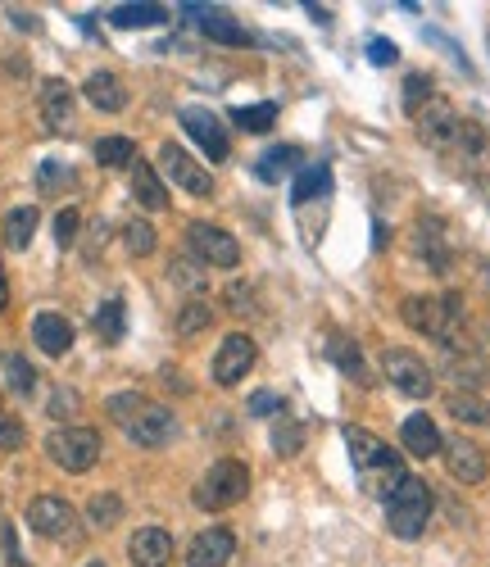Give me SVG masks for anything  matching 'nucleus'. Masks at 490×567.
Wrapping results in <instances>:
<instances>
[{"mask_svg":"<svg viewBox=\"0 0 490 567\" xmlns=\"http://www.w3.org/2000/svg\"><path fill=\"white\" fill-rule=\"evenodd\" d=\"M345 450H350V463H354V472H359V481L382 499H391L395 490H400V481L409 477V472H404V459L386 440H377L373 431L345 427Z\"/></svg>","mask_w":490,"mask_h":567,"instance_id":"f257e3e1","label":"nucleus"},{"mask_svg":"<svg viewBox=\"0 0 490 567\" xmlns=\"http://www.w3.org/2000/svg\"><path fill=\"white\" fill-rule=\"evenodd\" d=\"M400 318L409 332L432 336L441 345H459L463 332V300L459 295H409L400 304Z\"/></svg>","mask_w":490,"mask_h":567,"instance_id":"f03ea898","label":"nucleus"},{"mask_svg":"<svg viewBox=\"0 0 490 567\" xmlns=\"http://www.w3.org/2000/svg\"><path fill=\"white\" fill-rule=\"evenodd\" d=\"M432 522V486L422 477H404L400 490L386 499V531L395 540H418Z\"/></svg>","mask_w":490,"mask_h":567,"instance_id":"7ed1b4c3","label":"nucleus"},{"mask_svg":"<svg viewBox=\"0 0 490 567\" xmlns=\"http://www.w3.org/2000/svg\"><path fill=\"white\" fill-rule=\"evenodd\" d=\"M245 495H250V468H245L241 459H218L214 468L200 477V486L191 490L196 509H205V513L232 509V504H241Z\"/></svg>","mask_w":490,"mask_h":567,"instance_id":"20e7f679","label":"nucleus"},{"mask_svg":"<svg viewBox=\"0 0 490 567\" xmlns=\"http://www.w3.org/2000/svg\"><path fill=\"white\" fill-rule=\"evenodd\" d=\"M46 454H50V463H59L64 472L82 477V472H91L100 459V436L91 427H59L46 436Z\"/></svg>","mask_w":490,"mask_h":567,"instance_id":"39448f33","label":"nucleus"},{"mask_svg":"<svg viewBox=\"0 0 490 567\" xmlns=\"http://www.w3.org/2000/svg\"><path fill=\"white\" fill-rule=\"evenodd\" d=\"M382 377H386V382H391L400 395H409V400H427V395L436 391L432 368H427V363H422L413 350H400V345L382 350Z\"/></svg>","mask_w":490,"mask_h":567,"instance_id":"423d86ee","label":"nucleus"},{"mask_svg":"<svg viewBox=\"0 0 490 567\" xmlns=\"http://www.w3.org/2000/svg\"><path fill=\"white\" fill-rule=\"evenodd\" d=\"M28 527L41 540H73L78 536V509L59 495H37L28 504Z\"/></svg>","mask_w":490,"mask_h":567,"instance_id":"0eeeda50","label":"nucleus"},{"mask_svg":"<svg viewBox=\"0 0 490 567\" xmlns=\"http://www.w3.org/2000/svg\"><path fill=\"white\" fill-rule=\"evenodd\" d=\"M159 168H164L168 182L182 186L187 196H200V200L214 196V177L205 173V164H200V159H191L187 150L177 146V141H164V146H159Z\"/></svg>","mask_w":490,"mask_h":567,"instance_id":"6e6552de","label":"nucleus"},{"mask_svg":"<svg viewBox=\"0 0 490 567\" xmlns=\"http://www.w3.org/2000/svg\"><path fill=\"white\" fill-rule=\"evenodd\" d=\"M187 245L196 250V259L205 268H236L241 264V245H236V236L223 232L218 223H191Z\"/></svg>","mask_w":490,"mask_h":567,"instance_id":"1a4fd4ad","label":"nucleus"},{"mask_svg":"<svg viewBox=\"0 0 490 567\" xmlns=\"http://www.w3.org/2000/svg\"><path fill=\"white\" fill-rule=\"evenodd\" d=\"M441 459H445V472H450L459 486H481V481L490 477L486 450H481L477 440H468V436H450V440H445Z\"/></svg>","mask_w":490,"mask_h":567,"instance_id":"9d476101","label":"nucleus"},{"mask_svg":"<svg viewBox=\"0 0 490 567\" xmlns=\"http://www.w3.org/2000/svg\"><path fill=\"white\" fill-rule=\"evenodd\" d=\"M255 359H259V350H255V341H250V336H245V332H227L223 345H218V354H214V368H209V377H214L218 386H236L245 372L255 368Z\"/></svg>","mask_w":490,"mask_h":567,"instance_id":"9b49d317","label":"nucleus"},{"mask_svg":"<svg viewBox=\"0 0 490 567\" xmlns=\"http://www.w3.org/2000/svg\"><path fill=\"white\" fill-rule=\"evenodd\" d=\"M182 128H187V137L196 141V146L205 150V159H214V164H223V159L232 155V141H227V128L218 123V114H209V109L187 105V109H182Z\"/></svg>","mask_w":490,"mask_h":567,"instance_id":"f8f14e48","label":"nucleus"},{"mask_svg":"<svg viewBox=\"0 0 490 567\" xmlns=\"http://www.w3.org/2000/svg\"><path fill=\"white\" fill-rule=\"evenodd\" d=\"M413 123H418V137L427 141V146H436V150H450L454 141H459V123H463V118L454 114V105H450V100H441V96H436L432 105H422L418 114H413Z\"/></svg>","mask_w":490,"mask_h":567,"instance_id":"ddd939ff","label":"nucleus"},{"mask_svg":"<svg viewBox=\"0 0 490 567\" xmlns=\"http://www.w3.org/2000/svg\"><path fill=\"white\" fill-rule=\"evenodd\" d=\"M123 431H128V440L132 445H141V450H159V445H168V436L177 431V422H173V413H168L164 404H146V409H141Z\"/></svg>","mask_w":490,"mask_h":567,"instance_id":"4468645a","label":"nucleus"},{"mask_svg":"<svg viewBox=\"0 0 490 567\" xmlns=\"http://www.w3.org/2000/svg\"><path fill=\"white\" fill-rule=\"evenodd\" d=\"M41 123H46L50 132H69L73 128V87L64 78H46L41 82Z\"/></svg>","mask_w":490,"mask_h":567,"instance_id":"2eb2a0df","label":"nucleus"},{"mask_svg":"<svg viewBox=\"0 0 490 567\" xmlns=\"http://www.w3.org/2000/svg\"><path fill=\"white\" fill-rule=\"evenodd\" d=\"M128 558H132V567H168V563H173V536H168L164 527L132 531Z\"/></svg>","mask_w":490,"mask_h":567,"instance_id":"dca6fc26","label":"nucleus"},{"mask_svg":"<svg viewBox=\"0 0 490 567\" xmlns=\"http://www.w3.org/2000/svg\"><path fill=\"white\" fill-rule=\"evenodd\" d=\"M232 554H236V536L227 527H209V531H200L196 540H191V549H187V563L191 567H227L232 563Z\"/></svg>","mask_w":490,"mask_h":567,"instance_id":"f3484780","label":"nucleus"},{"mask_svg":"<svg viewBox=\"0 0 490 567\" xmlns=\"http://www.w3.org/2000/svg\"><path fill=\"white\" fill-rule=\"evenodd\" d=\"M32 341H37L41 354L59 359V354L73 350V323L64 313H37V318H32Z\"/></svg>","mask_w":490,"mask_h":567,"instance_id":"a211bd4d","label":"nucleus"},{"mask_svg":"<svg viewBox=\"0 0 490 567\" xmlns=\"http://www.w3.org/2000/svg\"><path fill=\"white\" fill-rule=\"evenodd\" d=\"M400 440H404V450H409L413 459H436V454H441V445H445L441 427H436L427 413H413V418H404Z\"/></svg>","mask_w":490,"mask_h":567,"instance_id":"6ab92c4d","label":"nucleus"},{"mask_svg":"<svg viewBox=\"0 0 490 567\" xmlns=\"http://www.w3.org/2000/svg\"><path fill=\"white\" fill-rule=\"evenodd\" d=\"M82 96L91 100V105L100 109V114H118V109L128 105V91H123V82H118V73L109 69H96L87 82H82Z\"/></svg>","mask_w":490,"mask_h":567,"instance_id":"aec40b11","label":"nucleus"},{"mask_svg":"<svg viewBox=\"0 0 490 567\" xmlns=\"http://www.w3.org/2000/svg\"><path fill=\"white\" fill-rule=\"evenodd\" d=\"M132 200H137L141 209H150V214L168 209V186L159 182L155 164H146V159H137V164H132Z\"/></svg>","mask_w":490,"mask_h":567,"instance_id":"412c9836","label":"nucleus"},{"mask_svg":"<svg viewBox=\"0 0 490 567\" xmlns=\"http://www.w3.org/2000/svg\"><path fill=\"white\" fill-rule=\"evenodd\" d=\"M187 14H196L200 32H205L209 41H223V46H245V41H250V32H245L236 19H227L223 10H200V5H187Z\"/></svg>","mask_w":490,"mask_h":567,"instance_id":"4be33fe9","label":"nucleus"},{"mask_svg":"<svg viewBox=\"0 0 490 567\" xmlns=\"http://www.w3.org/2000/svg\"><path fill=\"white\" fill-rule=\"evenodd\" d=\"M327 354H332V363L350 377L354 386H373V372H368V363H363L359 341H350V336H332V341H327Z\"/></svg>","mask_w":490,"mask_h":567,"instance_id":"5701e85b","label":"nucleus"},{"mask_svg":"<svg viewBox=\"0 0 490 567\" xmlns=\"http://www.w3.org/2000/svg\"><path fill=\"white\" fill-rule=\"evenodd\" d=\"M105 19L114 23V28H164L168 10L164 5H150V0H132V5H114Z\"/></svg>","mask_w":490,"mask_h":567,"instance_id":"b1692460","label":"nucleus"},{"mask_svg":"<svg viewBox=\"0 0 490 567\" xmlns=\"http://www.w3.org/2000/svg\"><path fill=\"white\" fill-rule=\"evenodd\" d=\"M413 250L432 264V273H445V268H450V250H445V236H441V227L436 223H418V232H413Z\"/></svg>","mask_w":490,"mask_h":567,"instance_id":"393cba45","label":"nucleus"},{"mask_svg":"<svg viewBox=\"0 0 490 567\" xmlns=\"http://www.w3.org/2000/svg\"><path fill=\"white\" fill-rule=\"evenodd\" d=\"M37 223H41L37 205L10 209V214H5V245H10V250H28V245H32V232H37Z\"/></svg>","mask_w":490,"mask_h":567,"instance_id":"a878e982","label":"nucleus"},{"mask_svg":"<svg viewBox=\"0 0 490 567\" xmlns=\"http://www.w3.org/2000/svg\"><path fill=\"white\" fill-rule=\"evenodd\" d=\"M445 409H450L454 422H468V427H486L490 422V404L481 400V395H472V391H450Z\"/></svg>","mask_w":490,"mask_h":567,"instance_id":"bb28decb","label":"nucleus"},{"mask_svg":"<svg viewBox=\"0 0 490 567\" xmlns=\"http://www.w3.org/2000/svg\"><path fill=\"white\" fill-rule=\"evenodd\" d=\"M209 323H214V309H209L205 295H196V300H187L182 309H177V336H182V341L209 332Z\"/></svg>","mask_w":490,"mask_h":567,"instance_id":"cd10ccee","label":"nucleus"},{"mask_svg":"<svg viewBox=\"0 0 490 567\" xmlns=\"http://www.w3.org/2000/svg\"><path fill=\"white\" fill-rule=\"evenodd\" d=\"M91 155H96L100 168H132L137 164V146H132V137H100Z\"/></svg>","mask_w":490,"mask_h":567,"instance_id":"c85d7f7f","label":"nucleus"},{"mask_svg":"<svg viewBox=\"0 0 490 567\" xmlns=\"http://www.w3.org/2000/svg\"><path fill=\"white\" fill-rule=\"evenodd\" d=\"M123 323H128V309H123V300H105L96 309V318H91V327H96V336L105 345L123 341Z\"/></svg>","mask_w":490,"mask_h":567,"instance_id":"c756f323","label":"nucleus"},{"mask_svg":"<svg viewBox=\"0 0 490 567\" xmlns=\"http://www.w3.org/2000/svg\"><path fill=\"white\" fill-rule=\"evenodd\" d=\"M327 191H332V168L327 164H314V168H304L300 177H295V205H309V200H323Z\"/></svg>","mask_w":490,"mask_h":567,"instance_id":"7c9ffc66","label":"nucleus"},{"mask_svg":"<svg viewBox=\"0 0 490 567\" xmlns=\"http://www.w3.org/2000/svg\"><path fill=\"white\" fill-rule=\"evenodd\" d=\"M232 123L241 132H255V137H259V132H268L277 123V105H273V100H259V105H236Z\"/></svg>","mask_w":490,"mask_h":567,"instance_id":"2f4dec72","label":"nucleus"},{"mask_svg":"<svg viewBox=\"0 0 490 567\" xmlns=\"http://www.w3.org/2000/svg\"><path fill=\"white\" fill-rule=\"evenodd\" d=\"M304 440H309V427L295 418H277L273 427V454H282V459H295V454L304 450Z\"/></svg>","mask_w":490,"mask_h":567,"instance_id":"473e14b6","label":"nucleus"},{"mask_svg":"<svg viewBox=\"0 0 490 567\" xmlns=\"http://www.w3.org/2000/svg\"><path fill=\"white\" fill-rule=\"evenodd\" d=\"M87 522L100 531H109L114 522H123V499L114 495V490H100V495L87 499Z\"/></svg>","mask_w":490,"mask_h":567,"instance_id":"72a5a7b5","label":"nucleus"},{"mask_svg":"<svg viewBox=\"0 0 490 567\" xmlns=\"http://www.w3.org/2000/svg\"><path fill=\"white\" fill-rule=\"evenodd\" d=\"M295 164H300V150H295V146H277V150H268V155L255 164V177H259V182H277V177H286Z\"/></svg>","mask_w":490,"mask_h":567,"instance_id":"f704fd0d","label":"nucleus"},{"mask_svg":"<svg viewBox=\"0 0 490 567\" xmlns=\"http://www.w3.org/2000/svg\"><path fill=\"white\" fill-rule=\"evenodd\" d=\"M0 372H5L10 391H19V395H28L37 386V372H32V363L23 354H0Z\"/></svg>","mask_w":490,"mask_h":567,"instance_id":"c9c22d12","label":"nucleus"},{"mask_svg":"<svg viewBox=\"0 0 490 567\" xmlns=\"http://www.w3.org/2000/svg\"><path fill=\"white\" fill-rule=\"evenodd\" d=\"M123 245H128V255H137V259H146V255H155V245H159V236H155V227L146 223V218H132L128 227H123Z\"/></svg>","mask_w":490,"mask_h":567,"instance_id":"e433bc0d","label":"nucleus"},{"mask_svg":"<svg viewBox=\"0 0 490 567\" xmlns=\"http://www.w3.org/2000/svg\"><path fill=\"white\" fill-rule=\"evenodd\" d=\"M146 404H150V400H146L141 391H118V395H109V400H105V413L118 422V427H128V422L137 418Z\"/></svg>","mask_w":490,"mask_h":567,"instance_id":"4c0bfd02","label":"nucleus"},{"mask_svg":"<svg viewBox=\"0 0 490 567\" xmlns=\"http://www.w3.org/2000/svg\"><path fill=\"white\" fill-rule=\"evenodd\" d=\"M445 368H450V377L463 386V391H472V386H486V382H490L486 363H481V359H472V354H463V359H450V363H445Z\"/></svg>","mask_w":490,"mask_h":567,"instance_id":"58836bf2","label":"nucleus"},{"mask_svg":"<svg viewBox=\"0 0 490 567\" xmlns=\"http://www.w3.org/2000/svg\"><path fill=\"white\" fill-rule=\"evenodd\" d=\"M436 100V91H432V78H427V73H409V78H404V114H418L422 105H432Z\"/></svg>","mask_w":490,"mask_h":567,"instance_id":"ea45409f","label":"nucleus"},{"mask_svg":"<svg viewBox=\"0 0 490 567\" xmlns=\"http://www.w3.org/2000/svg\"><path fill=\"white\" fill-rule=\"evenodd\" d=\"M23 445H28V431H23V422L14 418L10 409H5V400H0V450H5V454H19Z\"/></svg>","mask_w":490,"mask_h":567,"instance_id":"a19ab883","label":"nucleus"},{"mask_svg":"<svg viewBox=\"0 0 490 567\" xmlns=\"http://www.w3.org/2000/svg\"><path fill=\"white\" fill-rule=\"evenodd\" d=\"M223 300H227V309L232 313H259V304H255V286L250 282H227V291H223Z\"/></svg>","mask_w":490,"mask_h":567,"instance_id":"79ce46f5","label":"nucleus"},{"mask_svg":"<svg viewBox=\"0 0 490 567\" xmlns=\"http://www.w3.org/2000/svg\"><path fill=\"white\" fill-rule=\"evenodd\" d=\"M78 227H82L78 209H59V214H55V245H59V250H69V245L78 241Z\"/></svg>","mask_w":490,"mask_h":567,"instance_id":"37998d69","label":"nucleus"},{"mask_svg":"<svg viewBox=\"0 0 490 567\" xmlns=\"http://www.w3.org/2000/svg\"><path fill=\"white\" fill-rule=\"evenodd\" d=\"M277 409H282L277 391H255V395H250V404H245V413H250V418H273Z\"/></svg>","mask_w":490,"mask_h":567,"instance_id":"c03bdc74","label":"nucleus"},{"mask_svg":"<svg viewBox=\"0 0 490 567\" xmlns=\"http://www.w3.org/2000/svg\"><path fill=\"white\" fill-rule=\"evenodd\" d=\"M368 59H373L377 69H382V64H395V59H400V46H395L391 37H373L368 41Z\"/></svg>","mask_w":490,"mask_h":567,"instance_id":"a18cd8bd","label":"nucleus"},{"mask_svg":"<svg viewBox=\"0 0 490 567\" xmlns=\"http://www.w3.org/2000/svg\"><path fill=\"white\" fill-rule=\"evenodd\" d=\"M0 545H5V558H10L14 567H23V549H19V531H14V522L5 518V527H0Z\"/></svg>","mask_w":490,"mask_h":567,"instance_id":"49530a36","label":"nucleus"},{"mask_svg":"<svg viewBox=\"0 0 490 567\" xmlns=\"http://www.w3.org/2000/svg\"><path fill=\"white\" fill-rule=\"evenodd\" d=\"M173 277L182 286H191V291H200V286H205V273H200L196 264H187V259H177V264H173Z\"/></svg>","mask_w":490,"mask_h":567,"instance_id":"de8ad7c7","label":"nucleus"},{"mask_svg":"<svg viewBox=\"0 0 490 567\" xmlns=\"http://www.w3.org/2000/svg\"><path fill=\"white\" fill-rule=\"evenodd\" d=\"M73 409H78V395L55 391V400H50V418H73Z\"/></svg>","mask_w":490,"mask_h":567,"instance_id":"09e8293b","label":"nucleus"},{"mask_svg":"<svg viewBox=\"0 0 490 567\" xmlns=\"http://www.w3.org/2000/svg\"><path fill=\"white\" fill-rule=\"evenodd\" d=\"M459 141H463V146L472 150V155H477V150L486 146V132H481L477 123H468V118H463V123H459Z\"/></svg>","mask_w":490,"mask_h":567,"instance_id":"8fccbe9b","label":"nucleus"},{"mask_svg":"<svg viewBox=\"0 0 490 567\" xmlns=\"http://www.w3.org/2000/svg\"><path fill=\"white\" fill-rule=\"evenodd\" d=\"M309 14H314V19L323 23V28H327V23H332V10H327V5H309Z\"/></svg>","mask_w":490,"mask_h":567,"instance_id":"3c124183","label":"nucleus"},{"mask_svg":"<svg viewBox=\"0 0 490 567\" xmlns=\"http://www.w3.org/2000/svg\"><path fill=\"white\" fill-rule=\"evenodd\" d=\"M5 304H10V282H5V268H0V313H5Z\"/></svg>","mask_w":490,"mask_h":567,"instance_id":"603ef678","label":"nucleus"},{"mask_svg":"<svg viewBox=\"0 0 490 567\" xmlns=\"http://www.w3.org/2000/svg\"><path fill=\"white\" fill-rule=\"evenodd\" d=\"M87 567H105V563H100V558H96V563H87Z\"/></svg>","mask_w":490,"mask_h":567,"instance_id":"864d4df0","label":"nucleus"},{"mask_svg":"<svg viewBox=\"0 0 490 567\" xmlns=\"http://www.w3.org/2000/svg\"><path fill=\"white\" fill-rule=\"evenodd\" d=\"M486 46H490V32H486Z\"/></svg>","mask_w":490,"mask_h":567,"instance_id":"5fc2aeb1","label":"nucleus"}]
</instances>
